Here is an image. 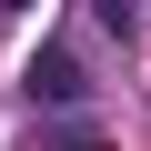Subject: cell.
I'll use <instances>...</instances> for the list:
<instances>
[{
    "label": "cell",
    "mask_w": 151,
    "mask_h": 151,
    "mask_svg": "<svg viewBox=\"0 0 151 151\" xmlns=\"http://www.w3.org/2000/svg\"><path fill=\"white\" fill-rule=\"evenodd\" d=\"M20 91H30V101H50V111H70V101L91 91V70H81V50H30Z\"/></svg>",
    "instance_id": "cell-1"
},
{
    "label": "cell",
    "mask_w": 151,
    "mask_h": 151,
    "mask_svg": "<svg viewBox=\"0 0 151 151\" xmlns=\"http://www.w3.org/2000/svg\"><path fill=\"white\" fill-rule=\"evenodd\" d=\"M10 10H30V0H10Z\"/></svg>",
    "instance_id": "cell-4"
},
{
    "label": "cell",
    "mask_w": 151,
    "mask_h": 151,
    "mask_svg": "<svg viewBox=\"0 0 151 151\" xmlns=\"http://www.w3.org/2000/svg\"><path fill=\"white\" fill-rule=\"evenodd\" d=\"M131 10H141V0H101V20H111V30H131Z\"/></svg>",
    "instance_id": "cell-3"
},
{
    "label": "cell",
    "mask_w": 151,
    "mask_h": 151,
    "mask_svg": "<svg viewBox=\"0 0 151 151\" xmlns=\"http://www.w3.org/2000/svg\"><path fill=\"white\" fill-rule=\"evenodd\" d=\"M50 151H111V141H101L91 121H60V131H50Z\"/></svg>",
    "instance_id": "cell-2"
}]
</instances>
